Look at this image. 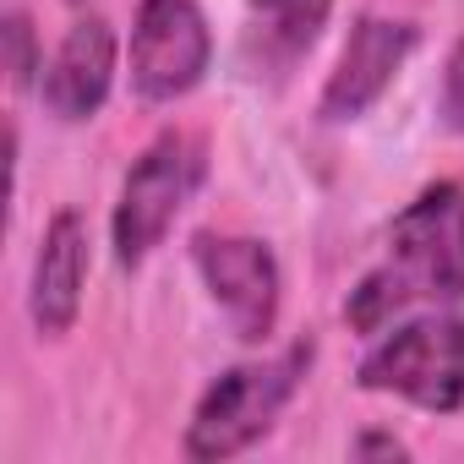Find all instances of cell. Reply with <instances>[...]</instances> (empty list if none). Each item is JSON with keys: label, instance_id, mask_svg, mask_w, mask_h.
Segmentation results:
<instances>
[{"label": "cell", "instance_id": "12", "mask_svg": "<svg viewBox=\"0 0 464 464\" xmlns=\"http://www.w3.org/2000/svg\"><path fill=\"white\" fill-rule=\"evenodd\" d=\"M442 121L464 131V44L448 55V72H442Z\"/></svg>", "mask_w": 464, "mask_h": 464}, {"label": "cell", "instance_id": "8", "mask_svg": "<svg viewBox=\"0 0 464 464\" xmlns=\"http://www.w3.org/2000/svg\"><path fill=\"white\" fill-rule=\"evenodd\" d=\"M110 82H115V34L104 17H82L44 66V104L61 121H88L110 99Z\"/></svg>", "mask_w": 464, "mask_h": 464}, {"label": "cell", "instance_id": "10", "mask_svg": "<svg viewBox=\"0 0 464 464\" xmlns=\"http://www.w3.org/2000/svg\"><path fill=\"white\" fill-rule=\"evenodd\" d=\"M334 0H246L241 55L257 77H285L328 28Z\"/></svg>", "mask_w": 464, "mask_h": 464}, {"label": "cell", "instance_id": "11", "mask_svg": "<svg viewBox=\"0 0 464 464\" xmlns=\"http://www.w3.org/2000/svg\"><path fill=\"white\" fill-rule=\"evenodd\" d=\"M0 34H6V72H12V88H28L34 72H39V44H34V23H28V12H12Z\"/></svg>", "mask_w": 464, "mask_h": 464}, {"label": "cell", "instance_id": "2", "mask_svg": "<svg viewBox=\"0 0 464 464\" xmlns=\"http://www.w3.org/2000/svg\"><path fill=\"white\" fill-rule=\"evenodd\" d=\"M306 366H312V344H290L279 361L224 372L202 393V404H197V415L186 426V453L191 459H236L241 448H252L257 437H268L274 420H279V410L301 388Z\"/></svg>", "mask_w": 464, "mask_h": 464}, {"label": "cell", "instance_id": "7", "mask_svg": "<svg viewBox=\"0 0 464 464\" xmlns=\"http://www.w3.org/2000/svg\"><path fill=\"white\" fill-rule=\"evenodd\" d=\"M415 50V28L410 23H388V17H361L350 28V44L323 88V121H355L366 115L388 82L399 77L404 55Z\"/></svg>", "mask_w": 464, "mask_h": 464}, {"label": "cell", "instance_id": "3", "mask_svg": "<svg viewBox=\"0 0 464 464\" xmlns=\"http://www.w3.org/2000/svg\"><path fill=\"white\" fill-rule=\"evenodd\" d=\"M355 382L372 393H399L437 415L459 410L464 404V317H420L393 328L361 361Z\"/></svg>", "mask_w": 464, "mask_h": 464}, {"label": "cell", "instance_id": "1", "mask_svg": "<svg viewBox=\"0 0 464 464\" xmlns=\"http://www.w3.org/2000/svg\"><path fill=\"white\" fill-rule=\"evenodd\" d=\"M464 295V186L420 191L388 229V268L366 274L344 317L355 334H382L410 301H459Z\"/></svg>", "mask_w": 464, "mask_h": 464}, {"label": "cell", "instance_id": "4", "mask_svg": "<svg viewBox=\"0 0 464 464\" xmlns=\"http://www.w3.org/2000/svg\"><path fill=\"white\" fill-rule=\"evenodd\" d=\"M202 142L186 131H164L126 175L121 186V208H115V257L121 268L148 263V252L169 236V224L180 218V208L191 202V191L202 186Z\"/></svg>", "mask_w": 464, "mask_h": 464}, {"label": "cell", "instance_id": "5", "mask_svg": "<svg viewBox=\"0 0 464 464\" xmlns=\"http://www.w3.org/2000/svg\"><path fill=\"white\" fill-rule=\"evenodd\" d=\"M213 34L197 0H142L137 28H131V82L142 99L169 104L191 93L208 72Z\"/></svg>", "mask_w": 464, "mask_h": 464}, {"label": "cell", "instance_id": "6", "mask_svg": "<svg viewBox=\"0 0 464 464\" xmlns=\"http://www.w3.org/2000/svg\"><path fill=\"white\" fill-rule=\"evenodd\" d=\"M197 268L213 290V301L224 306L236 339L257 344L274 334L279 323V263L263 241L252 236H197Z\"/></svg>", "mask_w": 464, "mask_h": 464}, {"label": "cell", "instance_id": "9", "mask_svg": "<svg viewBox=\"0 0 464 464\" xmlns=\"http://www.w3.org/2000/svg\"><path fill=\"white\" fill-rule=\"evenodd\" d=\"M82 279H88V229L66 208V213L50 218L44 246H39V263H34V323H39V334L61 339L77 323Z\"/></svg>", "mask_w": 464, "mask_h": 464}, {"label": "cell", "instance_id": "13", "mask_svg": "<svg viewBox=\"0 0 464 464\" xmlns=\"http://www.w3.org/2000/svg\"><path fill=\"white\" fill-rule=\"evenodd\" d=\"M350 453H355V459H372V453H382V459H404V442H399V437H382V431H366V437H355Z\"/></svg>", "mask_w": 464, "mask_h": 464}]
</instances>
